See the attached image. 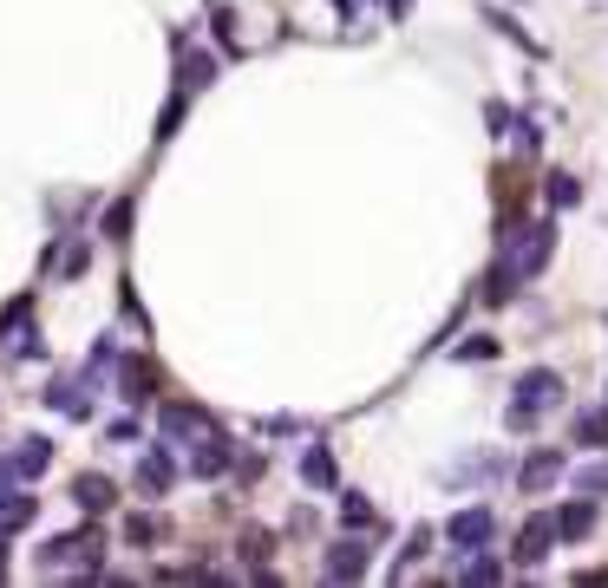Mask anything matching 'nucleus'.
<instances>
[{"mask_svg": "<svg viewBox=\"0 0 608 588\" xmlns=\"http://www.w3.org/2000/svg\"><path fill=\"white\" fill-rule=\"evenodd\" d=\"M550 393H563L550 373H530V380H524V399H530V406H550Z\"/></svg>", "mask_w": 608, "mask_h": 588, "instance_id": "f257e3e1", "label": "nucleus"}, {"mask_svg": "<svg viewBox=\"0 0 608 588\" xmlns=\"http://www.w3.org/2000/svg\"><path fill=\"white\" fill-rule=\"evenodd\" d=\"M544 543H550V524H530V530H524V543H517V550H524V563H537V556H544Z\"/></svg>", "mask_w": 608, "mask_h": 588, "instance_id": "f03ea898", "label": "nucleus"}, {"mask_svg": "<svg viewBox=\"0 0 608 588\" xmlns=\"http://www.w3.org/2000/svg\"><path fill=\"white\" fill-rule=\"evenodd\" d=\"M79 497H92V511H105V497H111V484H105V478H79Z\"/></svg>", "mask_w": 608, "mask_h": 588, "instance_id": "7ed1b4c3", "label": "nucleus"}]
</instances>
